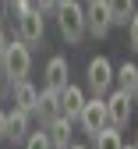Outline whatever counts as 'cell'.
Listing matches in <instances>:
<instances>
[{
	"label": "cell",
	"instance_id": "e0dca14e",
	"mask_svg": "<svg viewBox=\"0 0 138 149\" xmlns=\"http://www.w3.org/2000/svg\"><path fill=\"white\" fill-rule=\"evenodd\" d=\"M25 149H53V146H50V135H46V132H28Z\"/></svg>",
	"mask_w": 138,
	"mask_h": 149
},
{
	"label": "cell",
	"instance_id": "cb8c5ba5",
	"mask_svg": "<svg viewBox=\"0 0 138 149\" xmlns=\"http://www.w3.org/2000/svg\"><path fill=\"white\" fill-rule=\"evenodd\" d=\"M131 146H135V149H138V132H135V142H131Z\"/></svg>",
	"mask_w": 138,
	"mask_h": 149
},
{
	"label": "cell",
	"instance_id": "5b68a950",
	"mask_svg": "<svg viewBox=\"0 0 138 149\" xmlns=\"http://www.w3.org/2000/svg\"><path fill=\"white\" fill-rule=\"evenodd\" d=\"M85 82L92 89V96H106L113 89V64L106 57H92L89 68H85Z\"/></svg>",
	"mask_w": 138,
	"mask_h": 149
},
{
	"label": "cell",
	"instance_id": "6da1fadb",
	"mask_svg": "<svg viewBox=\"0 0 138 149\" xmlns=\"http://www.w3.org/2000/svg\"><path fill=\"white\" fill-rule=\"evenodd\" d=\"M0 71L11 78V85L25 82L28 71H32V50H28V43L11 39V43L4 46V53H0Z\"/></svg>",
	"mask_w": 138,
	"mask_h": 149
},
{
	"label": "cell",
	"instance_id": "7c38bea8",
	"mask_svg": "<svg viewBox=\"0 0 138 149\" xmlns=\"http://www.w3.org/2000/svg\"><path fill=\"white\" fill-rule=\"evenodd\" d=\"M43 132L50 135V146H53V149H67V146H71V121H67V117H53V121H46Z\"/></svg>",
	"mask_w": 138,
	"mask_h": 149
},
{
	"label": "cell",
	"instance_id": "4316f807",
	"mask_svg": "<svg viewBox=\"0 0 138 149\" xmlns=\"http://www.w3.org/2000/svg\"><path fill=\"white\" fill-rule=\"evenodd\" d=\"M0 92H4V89H0Z\"/></svg>",
	"mask_w": 138,
	"mask_h": 149
},
{
	"label": "cell",
	"instance_id": "9c48e42d",
	"mask_svg": "<svg viewBox=\"0 0 138 149\" xmlns=\"http://www.w3.org/2000/svg\"><path fill=\"white\" fill-rule=\"evenodd\" d=\"M67 57H60V53H57V57H50V64H46V82H43V89H57L60 92L71 78H67Z\"/></svg>",
	"mask_w": 138,
	"mask_h": 149
},
{
	"label": "cell",
	"instance_id": "d4e9b609",
	"mask_svg": "<svg viewBox=\"0 0 138 149\" xmlns=\"http://www.w3.org/2000/svg\"><path fill=\"white\" fill-rule=\"evenodd\" d=\"M121 149H135V146H121Z\"/></svg>",
	"mask_w": 138,
	"mask_h": 149
},
{
	"label": "cell",
	"instance_id": "8992f818",
	"mask_svg": "<svg viewBox=\"0 0 138 149\" xmlns=\"http://www.w3.org/2000/svg\"><path fill=\"white\" fill-rule=\"evenodd\" d=\"M131 114H135L131 96H128V92H121V89H113L110 96H106V117H110V128H124V124L131 121Z\"/></svg>",
	"mask_w": 138,
	"mask_h": 149
},
{
	"label": "cell",
	"instance_id": "ba28073f",
	"mask_svg": "<svg viewBox=\"0 0 138 149\" xmlns=\"http://www.w3.org/2000/svg\"><path fill=\"white\" fill-rule=\"evenodd\" d=\"M82 107H85V92L78 89L74 82H67V85L60 89V114H64L67 121H78V114H82Z\"/></svg>",
	"mask_w": 138,
	"mask_h": 149
},
{
	"label": "cell",
	"instance_id": "2e32d148",
	"mask_svg": "<svg viewBox=\"0 0 138 149\" xmlns=\"http://www.w3.org/2000/svg\"><path fill=\"white\" fill-rule=\"evenodd\" d=\"M106 7L113 14V25H128L135 14V0H106Z\"/></svg>",
	"mask_w": 138,
	"mask_h": 149
},
{
	"label": "cell",
	"instance_id": "8fae6325",
	"mask_svg": "<svg viewBox=\"0 0 138 149\" xmlns=\"http://www.w3.org/2000/svg\"><path fill=\"white\" fill-rule=\"evenodd\" d=\"M35 103H39V89L25 78L14 85V110H21V114H35Z\"/></svg>",
	"mask_w": 138,
	"mask_h": 149
},
{
	"label": "cell",
	"instance_id": "7402d4cb",
	"mask_svg": "<svg viewBox=\"0 0 138 149\" xmlns=\"http://www.w3.org/2000/svg\"><path fill=\"white\" fill-rule=\"evenodd\" d=\"M131 103H135V114H138V89L131 92Z\"/></svg>",
	"mask_w": 138,
	"mask_h": 149
},
{
	"label": "cell",
	"instance_id": "4fadbf2b",
	"mask_svg": "<svg viewBox=\"0 0 138 149\" xmlns=\"http://www.w3.org/2000/svg\"><path fill=\"white\" fill-rule=\"evenodd\" d=\"M113 82H117V89H121V92H128V96H131V92L138 89V64H121V68H113Z\"/></svg>",
	"mask_w": 138,
	"mask_h": 149
},
{
	"label": "cell",
	"instance_id": "277c9868",
	"mask_svg": "<svg viewBox=\"0 0 138 149\" xmlns=\"http://www.w3.org/2000/svg\"><path fill=\"white\" fill-rule=\"evenodd\" d=\"M113 29V14L106 7V0H89L85 4V32H92L96 39H106Z\"/></svg>",
	"mask_w": 138,
	"mask_h": 149
},
{
	"label": "cell",
	"instance_id": "52a82bcc",
	"mask_svg": "<svg viewBox=\"0 0 138 149\" xmlns=\"http://www.w3.org/2000/svg\"><path fill=\"white\" fill-rule=\"evenodd\" d=\"M43 32H46V22H43V11H28V14H21L18 18V39L21 43H43Z\"/></svg>",
	"mask_w": 138,
	"mask_h": 149
},
{
	"label": "cell",
	"instance_id": "ac0fdd59",
	"mask_svg": "<svg viewBox=\"0 0 138 149\" xmlns=\"http://www.w3.org/2000/svg\"><path fill=\"white\" fill-rule=\"evenodd\" d=\"M128 39H131V50H138V7H135L131 22H128Z\"/></svg>",
	"mask_w": 138,
	"mask_h": 149
},
{
	"label": "cell",
	"instance_id": "603a6c76",
	"mask_svg": "<svg viewBox=\"0 0 138 149\" xmlns=\"http://www.w3.org/2000/svg\"><path fill=\"white\" fill-rule=\"evenodd\" d=\"M67 149H89V146H67Z\"/></svg>",
	"mask_w": 138,
	"mask_h": 149
},
{
	"label": "cell",
	"instance_id": "ffe728a7",
	"mask_svg": "<svg viewBox=\"0 0 138 149\" xmlns=\"http://www.w3.org/2000/svg\"><path fill=\"white\" fill-rule=\"evenodd\" d=\"M4 139H7V114L0 110V142H4Z\"/></svg>",
	"mask_w": 138,
	"mask_h": 149
},
{
	"label": "cell",
	"instance_id": "7a4b0ae2",
	"mask_svg": "<svg viewBox=\"0 0 138 149\" xmlns=\"http://www.w3.org/2000/svg\"><path fill=\"white\" fill-rule=\"evenodd\" d=\"M57 29L67 43H78L85 36V7L82 4H57Z\"/></svg>",
	"mask_w": 138,
	"mask_h": 149
},
{
	"label": "cell",
	"instance_id": "5bb4252c",
	"mask_svg": "<svg viewBox=\"0 0 138 149\" xmlns=\"http://www.w3.org/2000/svg\"><path fill=\"white\" fill-rule=\"evenodd\" d=\"M7 139L11 142H25L28 139V114H21V110H11L7 114Z\"/></svg>",
	"mask_w": 138,
	"mask_h": 149
},
{
	"label": "cell",
	"instance_id": "3957f363",
	"mask_svg": "<svg viewBox=\"0 0 138 149\" xmlns=\"http://www.w3.org/2000/svg\"><path fill=\"white\" fill-rule=\"evenodd\" d=\"M78 124H82V132H85L89 139H96V135H99L103 128L110 124V117H106V100H103V96L85 100L82 114H78Z\"/></svg>",
	"mask_w": 138,
	"mask_h": 149
},
{
	"label": "cell",
	"instance_id": "d6986e66",
	"mask_svg": "<svg viewBox=\"0 0 138 149\" xmlns=\"http://www.w3.org/2000/svg\"><path fill=\"white\" fill-rule=\"evenodd\" d=\"M32 4H35V11H57L60 0H32Z\"/></svg>",
	"mask_w": 138,
	"mask_h": 149
},
{
	"label": "cell",
	"instance_id": "9a60e30c",
	"mask_svg": "<svg viewBox=\"0 0 138 149\" xmlns=\"http://www.w3.org/2000/svg\"><path fill=\"white\" fill-rule=\"evenodd\" d=\"M121 146H124V139H121V128H110V124H106L103 132L92 139V146H89V149H121Z\"/></svg>",
	"mask_w": 138,
	"mask_h": 149
},
{
	"label": "cell",
	"instance_id": "44dd1931",
	"mask_svg": "<svg viewBox=\"0 0 138 149\" xmlns=\"http://www.w3.org/2000/svg\"><path fill=\"white\" fill-rule=\"evenodd\" d=\"M4 46H7V36H4V29H0V53H4Z\"/></svg>",
	"mask_w": 138,
	"mask_h": 149
},
{
	"label": "cell",
	"instance_id": "30bf717a",
	"mask_svg": "<svg viewBox=\"0 0 138 149\" xmlns=\"http://www.w3.org/2000/svg\"><path fill=\"white\" fill-rule=\"evenodd\" d=\"M35 114L43 117V124H46V121H53V117H64V114H60V92H57V89H39Z\"/></svg>",
	"mask_w": 138,
	"mask_h": 149
},
{
	"label": "cell",
	"instance_id": "484cf974",
	"mask_svg": "<svg viewBox=\"0 0 138 149\" xmlns=\"http://www.w3.org/2000/svg\"><path fill=\"white\" fill-rule=\"evenodd\" d=\"M60 4H71V0H60Z\"/></svg>",
	"mask_w": 138,
	"mask_h": 149
}]
</instances>
